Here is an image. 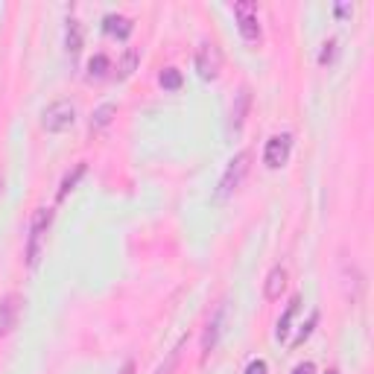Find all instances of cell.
Listing matches in <instances>:
<instances>
[{
    "label": "cell",
    "instance_id": "1",
    "mask_svg": "<svg viewBox=\"0 0 374 374\" xmlns=\"http://www.w3.org/2000/svg\"><path fill=\"white\" fill-rule=\"evenodd\" d=\"M53 225V208H38L33 213V223H30V237H26V266L36 269L44 246H47V231Z\"/></svg>",
    "mask_w": 374,
    "mask_h": 374
},
{
    "label": "cell",
    "instance_id": "2",
    "mask_svg": "<svg viewBox=\"0 0 374 374\" xmlns=\"http://www.w3.org/2000/svg\"><path fill=\"white\" fill-rule=\"evenodd\" d=\"M249 170H252V152H249V149H240V152L231 158V161H228V167H225V173H223V178H220L217 196H220V199H228L231 193H237L240 184L246 181Z\"/></svg>",
    "mask_w": 374,
    "mask_h": 374
},
{
    "label": "cell",
    "instance_id": "3",
    "mask_svg": "<svg viewBox=\"0 0 374 374\" xmlns=\"http://www.w3.org/2000/svg\"><path fill=\"white\" fill-rule=\"evenodd\" d=\"M76 123V105L70 100H56L41 112V129L50 135H62Z\"/></svg>",
    "mask_w": 374,
    "mask_h": 374
},
{
    "label": "cell",
    "instance_id": "4",
    "mask_svg": "<svg viewBox=\"0 0 374 374\" xmlns=\"http://www.w3.org/2000/svg\"><path fill=\"white\" fill-rule=\"evenodd\" d=\"M234 15H237V30L249 44L260 41V18H257V4L252 0H240L234 4Z\"/></svg>",
    "mask_w": 374,
    "mask_h": 374
},
{
    "label": "cell",
    "instance_id": "5",
    "mask_svg": "<svg viewBox=\"0 0 374 374\" xmlns=\"http://www.w3.org/2000/svg\"><path fill=\"white\" fill-rule=\"evenodd\" d=\"M289 152H292V135L289 132H281V135H272L263 146V164L269 170H281L289 161Z\"/></svg>",
    "mask_w": 374,
    "mask_h": 374
},
{
    "label": "cell",
    "instance_id": "6",
    "mask_svg": "<svg viewBox=\"0 0 374 374\" xmlns=\"http://www.w3.org/2000/svg\"><path fill=\"white\" fill-rule=\"evenodd\" d=\"M196 70L202 79H217L223 70V50L213 41H202L196 50Z\"/></svg>",
    "mask_w": 374,
    "mask_h": 374
},
{
    "label": "cell",
    "instance_id": "7",
    "mask_svg": "<svg viewBox=\"0 0 374 374\" xmlns=\"http://www.w3.org/2000/svg\"><path fill=\"white\" fill-rule=\"evenodd\" d=\"M21 307H23V299L18 296V292H9V296L0 299V336L12 333V328L18 325Z\"/></svg>",
    "mask_w": 374,
    "mask_h": 374
},
{
    "label": "cell",
    "instance_id": "8",
    "mask_svg": "<svg viewBox=\"0 0 374 374\" xmlns=\"http://www.w3.org/2000/svg\"><path fill=\"white\" fill-rule=\"evenodd\" d=\"M223 325H225V304H220V310L208 319V328H205V336H202V360H208V354L217 348Z\"/></svg>",
    "mask_w": 374,
    "mask_h": 374
},
{
    "label": "cell",
    "instance_id": "9",
    "mask_svg": "<svg viewBox=\"0 0 374 374\" xmlns=\"http://www.w3.org/2000/svg\"><path fill=\"white\" fill-rule=\"evenodd\" d=\"M284 287H287V269H284V266H272L269 275H266V284H263L266 301H278L281 292H284Z\"/></svg>",
    "mask_w": 374,
    "mask_h": 374
},
{
    "label": "cell",
    "instance_id": "10",
    "mask_svg": "<svg viewBox=\"0 0 374 374\" xmlns=\"http://www.w3.org/2000/svg\"><path fill=\"white\" fill-rule=\"evenodd\" d=\"M102 30L114 36V38H129L132 30H135V21L126 18V15H105L102 18Z\"/></svg>",
    "mask_w": 374,
    "mask_h": 374
},
{
    "label": "cell",
    "instance_id": "11",
    "mask_svg": "<svg viewBox=\"0 0 374 374\" xmlns=\"http://www.w3.org/2000/svg\"><path fill=\"white\" fill-rule=\"evenodd\" d=\"M249 109H252V94H249V88H240V94H237V100H234V109H231V132L243 129Z\"/></svg>",
    "mask_w": 374,
    "mask_h": 374
},
{
    "label": "cell",
    "instance_id": "12",
    "mask_svg": "<svg viewBox=\"0 0 374 374\" xmlns=\"http://www.w3.org/2000/svg\"><path fill=\"white\" fill-rule=\"evenodd\" d=\"M117 117V105L114 102H102L91 114V132H102L105 126H112V120Z\"/></svg>",
    "mask_w": 374,
    "mask_h": 374
},
{
    "label": "cell",
    "instance_id": "13",
    "mask_svg": "<svg viewBox=\"0 0 374 374\" xmlns=\"http://www.w3.org/2000/svg\"><path fill=\"white\" fill-rule=\"evenodd\" d=\"M65 50L70 56H79V50H82V23L76 18H70L65 26Z\"/></svg>",
    "mask_w": 374,
    "mask_h": 374
},
{
    "label": "cell",
    "instance_id": "14",
    "mask_svg": "<svg viewBox=\"0 0 374 374\" xmlns=\"http://www.w3.org/2000/svg\"><path fill=\"white\" fill-rule=\"evenodd\" d=\"M138 62H141V53H138V47H126L123 59L117 62V79H129L132 73L138 70Z\"/></svg>",
    "mask_w": 374,
    "mask_h": 374
},
{
    "label": "cell",
    "instance_id": "15",
    "mask_svg": "<svg viewBox=\"0 0 374 374\" xmlns=\"http://www.w3.org/2000/svg\"><path fill=\"white\" fill-rule=\"evenodd\" d=\"M85 170H88V167H85V161H79V164H76L70 173H65L62 184H59V193H56V199H59V202H65V199H68V193H70L73 187H76V181L85 176Z\"/></svg>",
    "mask_w": 374,
    "mask_h": 374
},
{
    "label": "cell",
    "instance_id": "16",
    "mask_svg": "<svg viewBox=\"0 0 374 374\" xmlns=\"http://www.w3.org/2000/svg\"><path fill=\"white\" fill-rule=\"evenodd\" d=\"M299 299H292L289 304H287V310H284V316H281V322H278V328H275V339L278 342H287V336H289V325H292V319H296V313H299Z\"/></svg>",
    "mask_w": 374,
    "mask_h": 374
},
{
    "label": "cell",
    "instance_id": "17",
    "mask_svg": "<svg viewBox=\"0 0 374 374\" xmlns=\"http://www.w3.org/2000/svg\"><path fill=\"white\" fill-rule=\"evenodd\" d=\"M158 82H161L164 91H178V88L184 85V76H181L178 68H164L161 76H158Z\"/></svg>",
    "mask_w": 374,
    "mask_h": 374
},
{
    "label": "cell",
    "instance_id": "18",
    "mask_svg": "<svg viewBox=\"0 0 374 374\" xmlns=\"http://www.w3.org/2000/svg\"><path fill=\"white\" fill-rule=\"evenodd\" d=\"M109 70H112V62H109V56H102V53L88 62V79H102Z\"/></svg>",
    "mask_w": 374,
    "mask_h": 374
},
{
    "label": "cell",
    "instance_id": "19",
    "mask_svg": "<svg viewBox=\"0 0 374 374\" xmlns=\"http://www.w3.org/2000/svg\"><path fill=\"white\" fill-rule=\"evenodd\" d=\"M316 325H319V310H313V313H310V319H307V325H304V328L299 331V336H296V339L289 342L292 348H299V345H304V342L310 339V333H313V328H316Z\"/></svg>",
    "mask_w": 374,
    "mask_h": 374
},
{
    "label": "cell",
    "instance_id": "20",
    "mask_svg": "<svg viewBox=\"0 0 374 374\" xmlns=\"http://www.w3.org/2000/svg\"><path fill=\"white\" fill-rule=\"evenodd\" d=\"M336 59V38H328L322 44V53H319V65H331Z\"/></svg>",
    "mask_w": 374,
    "mask_h": 374
},
{
    "label": "cell",
    "instance_id": "21",
    "mask_svg": "<svg viewBox=\"0 0 374 374\" xmlns=\"http://www.w3.org/2000/svg\"><path fill=\"white\" fill-rule=\"evenodd\" d=\"M178 351H181V342H178V345H176V348L170 351V357H167V363H164L161 368H158L155 374H170V371L176 368V363H178Z\"/></svg>",
    "mask_w": 374,
    "mask_h": 374
},
{
    "label": "cell",
    "instance_id": "22",
    "mask_svg": "<svg viewBox=\"0 0 374 374\" xmlns=\"http://www.w3.org/2000/svg\"><path fill=\"white\" fill-rule=\"evenodd\" d=\"M246 374H269V365H266V360H252L246 365Z\"/></svg>",
    "mask_w": 374,
    "mask_h": 374
},
{
    "label": "cell",
    "instance_id": "23",
    "mask_svg": "<svg viewBox=\"0 0 374 374\" xmlns=\"http://www.w3.org/2000/svg\"><path fill=\"white\" fill-rule=\"evenodd\" d=\"M292 374H316V365L313 363H299L296 368H292Z\"/></svg>",
    "mask_w": 374,
    "mask_h": 374
},
{
    "label": "cell",
    "instance_id": "24",
    "mask_svg": "<svg viewBox=\"0 0 374 374\" xmlns=\"http://www.w3.org/2000/svg\"><path fill=\"white\" fill-rule=\"evenodd\" d=\"M339 18H348L351 12H354V6H348V4H336V9H333Z\"/></svg>",
    "mask_w": 374,
    "mask_h": 374
},
{
    "label": "cell",
    "instance_id": "25",
    "mask_svg": "<svg viewBox=\"0 0 374 374\" xmlns=\"http://www.w3.org/2000/svg\"><path fill=\"white\" fill-rule=\"evenodd\" d=\"M120 374H135V363H126V365L120 368Z\"/></svg>",
    "mask_w": 374,
    "mask_h": 374
},
{
    "label": "cell",
    "instance_id": "26",
    "mask_svg": "<svg viewBox=\"0 0 374 374\" xmlns=\"http://www.w3.org/2000/svg\"><path fill=\"white\" fill-rule=\"evenodd\" d=\"M325 374H339V368H328V371H325Z\"/></svg>",
    "mask_w": 374,
    "mask_h": 374
},
{
    "label": "cell",
    "instance_id": "27",
    "mask_svg": "<svg viewBox=\"0 0 374 374\" xmlns=\"http://www.w3.org/2000/svg\"><path fill=\"white\" fill-rule=\"evenodd\" d=\"M0 193H4V178H0Z\"/></svg>",
    "mask_w": 374,
    "mask_h": 374
}]
</instances>
